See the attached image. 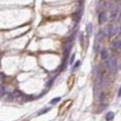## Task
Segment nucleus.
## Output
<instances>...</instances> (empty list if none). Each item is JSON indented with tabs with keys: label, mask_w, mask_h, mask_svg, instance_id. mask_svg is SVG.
<instances>
[{
	"label": "nucleus",
	"mask_w": 121,
	"mask_h": 121,
	"mask_svg": "<svg viewBox=\"0 0 121 121\" xmlns=\"http://www.w3.org/2000/svg\"><path fill=\"white\" fill-rule=\"evenodd\" d=\"M71 104H72V100L71 99H68V100L64 101L59 108V115L62 116L63 114H65L66 112L68 111V109L71 108Z\"/></svg>",
	"instance_id": "obj_2"
},
{
	"label": "nucleus",
	"mask_w": 121,
	"mask_h": 121,
	"mask_svg": "<svg viewBox=\"0 0 121 121\" xmlns=\"http://www.w3.org/2000/svg\"><path fill=\"white\" fill-rule=\"evenodd\" d=\"M107 33H108V36L110 38L112 36H114V35L116 34V30L114 28L113 25H109L108 26V29H107Z\"/></svg>",
	"instance_id": "obj_3"
},
{
	"label": "nucleus",
	"mask_w": 121,
	"mask_h": 121,
	"mask_svg": "<svg viewBox=\"0 0 121 121\" xmlns=\"http://www.w3.org/2000/svg\"><path fill=\"white\" fill-rule=\"evenodd\" d=\"M107 21V15L105 12H101L99 15V25H103Z\"/></svg>",
	"instance_id": "obj_4"
},
{
	"label": "nucleus",
	"mask_w": 121,
	"mask_h": 121,
	"mask_svg": "<svg viewBox=\"0 0 121 121\" xmlns=\"http://www.w3.org/2000/svg\"><path fill=\"white\" fill-rule=\"evenodd\" d=\"M104 38H105V32L103 30H99V34H98V40L102 41Z\"/></svg>",
	"instance_id": "obj_8"
},
{
	"label": "nucleus",
	"mask_w": 121,
	"mask_h": 121,
	"mask_svg": "<svg viewBox=\"0 0 121 121\" xmlns=\"http://www.w3.org/2000/svg\"><path fill=\"white\" fill-rule=\"evenodd\" d=\"M117 7H114L113 10L111 11V14H110V19L111 20H115V18L117 17Z\"/></svg>",
	"instance_id": "obj_7"
},
{
	"label": "nucleus",
	"mask_w": 121,
	"mask_h": 121,
	"mask_svg": "<svg viewBox=\"0 0 121 121\" xmlns=\"http://www.w3.org/2000/svg\"><path fill=\"white\" fill-rule=\"evenodd\" d=\"M105 63H106V66L108 68V70L112 72V73H116L117 71V62L116 58L114 56H112L111 58L108 59V60H105Z\"/></svg>",
	"instance_id": "obj_1"
},
{
	"label": "nucleus",
	"mask_w": 121,
	"mask_h": 121,
	"mask_svg": "<svg viewBox=\"0 0 121 121\" xmlns=\"http://www.w3.org/2000/svg\"><path fill=\"white\" fill-rule=\"evenodd\" d=\"M114 117H115V115H114V113H113V112H108V113L106 115V120L107 121H111L113 118H114Z\"/></svg>",
	"instance_id": "obj_9"
},
{
	"label": "nucleus",
	"mask_w": 121,
	"mask_h": 121,
	"mask_svg": "<svg viewBox=\"0 0 121 121\" xmlns=\"http://www.w3.org/2000/svg\"><path fill=\"white\" fill-rule=\"evenodd\" d=\"M92 30H93V26L91 25V23L90 24H88L87 26H86V33H87V35L90 36L91 35V34H92Z\"/></svg>",
	"instance_id": "obj_6"
},
{
	"label": "nucleus",
	"mask_w": 121,
	"mask_h": 121,
	"mask_svg": "<svg viewBox=\"0 0 121 121\" xmlns=\"http://www.w3.org/2000/svg\"><path fill=\"white\" fill-rule=\"evenodd\" d=\"M60 100V97H58V98H55V99H52V100L50 101V103H51V104H52V105H54V104H56L57 102H59Z\"/></svg>",
	"instance_id": "obj_11"
},
{
	"label": "nucleus",
	"mask_w": 121,
	"mask_h": 121,
	"mask_svg": "<svg viewBox=\"0 0 121 121\" xmlns=\"http://www.w3.org/2000/svg\"><path fill=\"white\" fill-rule=\"evenodd\" d=\"M80 63H81V61H80V60H78V61H77V63H76L75 65L73 66V69H74V70H75L76 68H77V67H78V66L80 65Z\"/></svg>",
	"instance_id": "obj_13"
},
{
	"label": "nucleus",
	"mask_w": 121,
	"mask_h": 121,
	"mask_svg": "<svg viewBox=\"0 0 121 121\" xmlns=\"http://www.w3.org/2000/svg\"><path fill=\"white\" fill-rule=\"evenodd\" d=\"M74 59H75V54H73V55L71 56V60H70V63H71V64H72V63H73V61H74Z\"/></svg>",
	"instance_id": "obj_12"
},
{
	"label": "nucleus",
	"mask_w": 121,
	"mask_h": 121,
	"mask_svg": "<svg viewBox=\"0 0 121 121\" xmlns=\"http://www.w3.org/2000/svg\"><path fill=\"white\" fill-rule=\"evenodd\" d=\"M100 57L101 59L103 60H106L108 59V51H107V49H102L100 52Z\"/></svg>",
	"instance_id": "obj_5"
},
{
	"label": "nucleus",
	"mask_w": 121,
	"mask_h": 121,
	"mask_svg": "<svg viewBox=\"0 0 121 121\" xmlns=\"http://www.w3.org/2000/svg\"><path fill=\"white\" fill-rule=\"evenodd\" d=\"M50 109H51L50 108H43V109H42V110H40L39 112H38V116H41V115L44 114V113H46V112H48V111L50 110Z\"/></svg>",
	"instance_id": "obj_10"
},
{
	"label": "nucleus",
	"mask_w": 121,
	"mask_h": 121,
	"mask_svg": "<svg viewBox=\"0 0 121 121\" xmlns=\"http://www.w3.org/2000/svg\"><path fill=\"white\" fill-rule=\"evenodd\" d=\"M117 96L121 97V87L119 88V90H118V92H117Z\"/></svg>",
	"instance_id": "obj_14"
}]
</instances>
